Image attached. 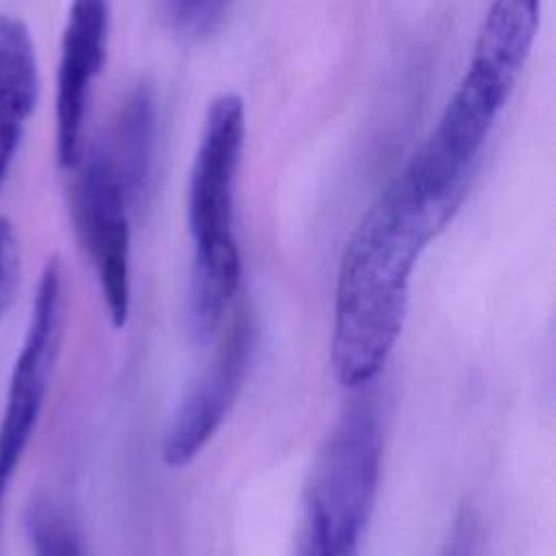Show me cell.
<instances>
[{
  "instance_id": "obj_7",
  "label": "cell",
  "mask_w": 556,
  "mask_h": 556,
  "mask_svg": "<svg viewBox=\"0 0 556 556\" xmlns=\"http://www.w3.org/2000/svg\"><path fill=\"white\" fill-rule=\"evenodd\" d=\"M254 326L239 313L206 365L182 395L165 430L161 456L167 467L189 465L226 419L250 365Z\"/></svg>"
},
{
  "instance_id": "obj_2",
  "label": "cell",
  "mask_w": 556,
  "mask_h": 556,
  "mask_svg": "<svg viewBox=\"0 0 556 556\" xmlns=\"http://www.w3.org/2000/svg\"><path fill=\"white\" fill-rule=\"evenodd\" d=\"M536 26V0H500L489 7L463 78L428 139L400 172L447 222L467 193L478 154L528 59Z\"/></svg>"
},
{
  "instance_id": "obj_8",
  "label": "cell",
  "mask_w": 556,
  "mask_h": 556,
  "mask_svg": "<svg viewBox=\"0 0 556 556\" xmlns=\"http://www.w3.org/2000/svg\"><path fill=\"white\" fill-rule=\"evenodd\" d=\"M109 24L111 7L102 0H78L65 17L54 93L56 159L65 169H74L83 159L89 91L106 59Z\"/></svg>"
},
{
  "instance_id": "obj_4",
  "label": "cell",
  "mask_w": 556,
  "mask_h": 556,
  "mask_svg": "<svg viewBox=\"0 0 556 556\" xmlns=\"http://www.w3.org/2000/svg\"><path fill=\"white\" fill-rule=\"evenodd\" d=\"M67 295L63 265L52 256L39 274L30 317L15 356L0 415V513L39 424L63 343Z\"/></svg>"
},
{
  "instance_id": "obj_3",
  "label": "cell",
  "mask_w": 556,
  "mask_h": 556,
  "mask_svg": "<svg viewBox=\"0 0 556 556\" xmlns=\"http://www.w3.org/2000/svg\"><path fill=\"white\" fill-rule=\"evenodd\" d=\"M382 437L369 404L350 406L319 447L311 467L298 556H361L374 513Z\"/></svg>"
},
{
  "instance_id": "obj_9",
  "label": "cell",
  "mask_w": 556,
  "mask_h": 556,
  "mask_svg": "<svg viewBox=\"0 0 556 556\" xmlns=\"http://www.w3.org/2000/svg\"><path fill=\"white\" fill-rule=\"evenodd\" d=\"M39 98V63L28 26L0 11V189L20 152Z\"/></svg>"
},
{
  "instance_id": "obj_5",
  "label": "cell",
  "mask_w": 556,
  "mask_h": 556,
  "mask_svg": "<svg viewBox=\"0 0 556 556\" xmlns=\"http://www.w3.org/2000/svg\"><path fill=\"white\" fill-rule=\"evenodd\" d=\"M76 167L74 226L98 271L111 324L124 328L130 311V202L102 148L91 150Z\"/></svg>"
},
{
  "instance_id": "obj_1",
  "label": "cell",
  "mask_w": 556,
  "mask_h": 556,
  "mask_svg": "<svg viewBox=\"0 0 556 556\" xmlns=\"http://www.w3.org/2000/svg\"><path fill=\"white\" fill-rule=\"evenodd\" d=\"M445 224L402 174L361 215L334 287L330 363L339 384L363 387L384 367L404 326L413 267Z\"/></svg>"
},
{
  "instance_id": "obj_6",
  "label": "cell",
  "mask_w": 556,
  "mask_h": 556,
  "mask_svg": "<svg viewBox=\"0 0 556 556\" xmlns=\"http://www.w3.org/2000/svg\"><path fill=\"white\" fill-rule=\"evenodd\" d=\"M245 106L239 93L215 96L204 115L187 185V226L195 254L235 248L232 208Z\"/></svg>"
},
{
  "instance_id": "obj_12",
  "label": "cell",
  "mask_w": 556,
  "mask_h": 556,
  "mask_svg": "<svg viewBox=\"0 0 556 556\" xmlns=\"http://www.w3.org/2000/svg\"><path fill=\"white\" fill-rule=\"evenodd\" d=\"M226 2H165L161 11L169 26L185 37H206L215 33L228 15Z\"/></svg>"
},
{
  "instance_id": "obj_13",
  "label": "cell",
  "mask_w": 556,
  "mask_h": 556,
  "mask_svg": "<svg viewBox=\"0 0 556 556\" xmlns=\"http://www.w3.org/2000/svg\"><path fill=\"white\" fill-rule=\"evenodd\" d=\"M22 280V248L13 222L0 215V319L13 306Z\"/></svg>"
},
{
  "instance_id": "obj_11",
  "label": "cell",
  "mask_w": 556,
  "mask_h": 556,
  "mask_svg": "<svg viewBox=\"0 0 556 556\" xmlns=\"http://www.w3.org/2000/svg\"><path fill=\"white\" fill-rule=\"evenodd\" d=\"M28 539L35 556H83L70 523L46 502H39L28 510Z\"/></svg>"
},
{
  "instance_id": "obj_10",
  "label": "cell",
  "mask_w": 556,
  "mask_h": 556,
  "mask_svg": "<svg viewBox=\"0 0 556 556\" xmlns=\"http://www.w3.org/2000/svg\"><path fill=\"white\" fill-rule=\"evenodd\" d=\"M100 148L106 154L128 202H137V198L148 189L154 148V96L146 83L135 85L124 98L113 122L111 137Z\"/></svg>"
}]
</instances>
